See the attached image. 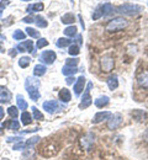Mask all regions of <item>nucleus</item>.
Wrapping results in <instances>:
<instances>
[{
  "label": "nucleus",
  "mask_w": 148,
  "mask_h": 160,
  "mask_svg": "<svg viewBox=\"0 0 148 160\" xmlns=\"http://www.w3.org/2000/svg\"><path fill=\"white\" fill-rule=\"evenodd\" d=\"M40 80H37L35 77H27L25 80V89L30 96V99L33 101H37L41 98L40 94Z\"/></svg>",
  "instance_id": "1"
},
{
  "label": "nucleus",
  "mask_w": 148,
  "mask_h": 160,
  "mask_svg": "<svg viewBox=\"0 0 148 160\" xmlns=\"http://www.w3.org/2000/svg\"><path fill=\"white\" fill-rule=\"evenodd\" d=\"M142 11H143V6L138 4H133V2H125L116 8V12L121 15H126V16H136L141 14Z\"/></svg>",
  "instance_id": "2"
},
{
  "label": "nucleus",
  "mask_w": 148,
  "mask_h": 160,
  "mask_svg": "<svg viewBox=\"0 0 148 160\" xmlns=\"http://www.w3.org/2000/svg\"><path fill=\"white\" fill-rule=\"evenodd\" d=\"M59 152V145L54 140H47L40 147V154L43 158H52Z\"/></svg>",
  "instance_id": "3"
},
{
  "label": "nucleus",
  "mask_w": 148,
  "mask_h": 160,
  "mask_svg": "<svg viewBox=\"0 0 148 160\" xmlns=\"http://www.w3.org/2000/svg\"><path fill=\"white\" fill-rule=\"evenodd\" d=\"M127 26V20L125 18H114L106 25V31L109 32H119L122 31Z\"/></svg>",
  "instance_id": "4"
},
{
  "label": "nucleus",
  "mask_w": 148,
  "mask_h": 160,
  "mask_svg": "<svg viewBox=\"0 0 148 160\" xmlns=\"http://www.w3.org/2000/svg\"><path fill=\"white\" fill-rule=\"evenodd\" d=\"M93 88V82H88V86L84 89V95L82 96V102L79 103V108H88L91 103H93V99L90 95V90Z\"/></svg>",
  "instance_id": "5"
},
{
  "label": "nucleus",
  "mask_w": 148,
  "mask_h": 160,
  "mask_svg": "<svg viewBox=\"0 0 148 160\" xmlns=\"http://www.w3.org/2000/svg\"><path fill=\"white\" fill-rule=\"evenodd\" d=\"M100 67H101V70L105 72V73H109L114 69L115 67V59L111 57V56H104L101 57L100 59Z\"/></svg>",
  "instance_id": "6"
},
{
  "label": "nucleus",
  "mask_w": 148,
  "mask_h": 160,
  "mask_svg": "<svg viewBox=\"0 0 148 160\" xmlns=\"http://www.w3.org/2000/svg\"><path fill=\"white\" fill-rule=\"evenodd\" d=\"M43 110L51 115L56 113L58 110H61V105L58 103V101L56 100H48V101H44L42 105Z\"/></svg>",
  "instance_id": "7"
},
{
  "label": "nucleus",
  "mask_w": 148,
  "mask_h": 160,
  "mask_svg": "<svg viewBox=\"0 0 148 160\" xmlns=\"http://www.w3.org/2000/svg\"><path fill=\"white\" fill-rule=\"evenodd\" d=\"M94 142H95V136H94V133L89 132V133H86V134H84V136L82 137L80 144H82V147L84 148L85 150H90V149L93 148V145H94Z\"/></svg>",
  "instance_id": "8"
},
{
  "label": "nucleus",
  "mask_w": 148,
  "mask_h": 160,
  "mask_svg": "<svg viewBox=\"0 0 148 160\" xmlns=\"http://www.w3.org/2000/svg\"><path fill=\"white\" fill-rule=\"evenodd\" d=\"M122 120H124V117H122V115L121 113H114V115H111V117L109 118V122H107V128L109 129H116L121 123H122Z\"/></svg>",
  "instance_id": "9"
},
{
  "label": "nucleus",
  "mask_w": 148,
  "mask_h": 160,
  "mask_svg": "<svg viewBox=\"0 0 148 160\" xmlns=\"http://www.w3.org/2000/svg\"><path fill=\"white\" fill-rule=\"evenodd\" d=\"M56 58H57V54L54 53V51H51V49L43 51L42 53H41V56H40V60L42 63H44V64H47V65L54 63Z\"/></svg>",
  "instance_id": "10"
},
{
  "label": "nucleus",
  "mask_w": 148,
  "mask_h": 160,
  "mask_svg": "<svg viewBox=\"0 0 148 160\" xmlns=\"http://www.w3.org/2000/svg\"><path fill=\"white\" fill-rule=\"evenodd\" d=\"M18 52H28V53H35L33 51V41H23L16 47Z\"/></svg>",
  "instance_id": "11"
},
{
  "label": "nucleus",
  "mask_w": 148,
  "mask_h": 160,
  "mask_svg": "<svg viewBox=\"0 0 148 160\" xmlns=\"http://www.w3.org/2000/svg\"><path fill=\"white\" fill-rule=\"evenodd\" d=\"M13 99L10 90L5 86H0V103H8Z\"/></svg>",
  "instance_id": "12"
},
{
  "label": "nucleus",
  "mask_w": 148,
  "mask_h": 160,
  "mask_svg": "<svg viewBox=\"0 0 148 160\" xmlns=\"http://www.w3.org/2000/svg\"><path fill=\"white\" fill-rule=\"evenodd\" d=\"M84 86H85V77L84 75H82V77H79L77 81H75V84H74V95H77V96H79L80 94H82V91H84Z\"/></svg>",
  "instance_id": "13"
},
{
  "label": "nucleus",
  "mask_w": 148,
  "mask_h": 160,
  "mask_svg": "<svg viewBox=\"0 0 148 160\" xmlns=\"http://www.w3.org/2000/svg\"><path fill=\"white\" fill-rule=\"evenodd\" d=\"M111 112H109V111H101V112H98V113H95V116H94V118H93V123L94 124H98V123H100V122H103V121L105 120H109L110 117H111Z\"/></svg>",
  "instance_id": "14"
},
{
  "label": "nucleus",
  "mask_w": 148,
  "mask_h": 160,
  "mask_svg": "<svg viewBox=\"0 0 148 160\" xmlns=\"http://www.w3.org/2000/svg\"><path fill=\"white\" fill-rule=\"evenodd\" d=\"M131 116L137 122H146V118H147V113L143 110H133L131 112Z\"/></svg>",
  "instance_id": "15"
},
{
  "label": "nucleus",
  "mask_w": 148,
  "mask_h": 160,
  "mask_svg": "<svg viewBox=\"0 0 148 160\" xmlns=\"http://www.w3.org/2000/svg\"><path fill=\"white\" fill-rule=\"evenodd\" d=\"M3 127H4V128H8V129H10V131H19L20 123L14 118V120H9V121H6V122H4V123H3Z\"/></svg>",
  "instance_id": "16"
},
{
  "label": "nucleus",
  "mask_w": 148,
  "mask_h": 160,
  "mask_svg": "<svg viewBox=\"0 0 148 160\" xmlns=\"http://www.w3.org/2000/svg\"><path fill=\"white\" fill-rule=\"evenodd\" d=\"M137 82L141 88L148 89V72H142L138 77H137Z\"/></svg>",
  "instance_id": "17"
},
{
  "label": "nucleus",
  "mask_w": 148,
  "mask_h": 160,
  "mask_svg": "<svg viewBox=\"0 0 148 160\" xmlns=\"http://www.w3.org/2000/svg\"><path fill=\"white\" fill-rule=\"evenodd\" d=\"M58 98H59V100L62 101V102L67 103V102H69V101L72 100V94H70V91H69L68 89L63 88V89L59 91V94H58Z\"/></svg>",
  "instance_id": "18"
},
{
  "label": "nucleus",
  "mask_w": 148,
  "mask_h": 160,
  "mask_svg": "<svg viewBox=\"0 0 148 160\" xmlns=\"http://www.w3.org/2000/svg\"><path fill=\"white\" fill-rule=\"evenodd\" d=\"M106 82H107V86L110 90H115L119 88V79H117V75H115V74L110 75L106 80Z\"/></svg>",
  "instance_id": "19"
},
{
  "label": "nucleus",
  "mask_w": 148,
  "mask_h": 160,
  "mask_svg": "<svg viewBox=\"0 0 148 160\" xmlns=\"http://www.w3.org/2000/svg\"><path fill=\"white\" fill-rule=\"evenodd\" d=\"M43 8H44V5H43V2H36V4H31V5H28L27 6V9H26V11L31 15L33 11H42Z\"/></svg>",
  "instance_id": "20"
},
{
  "label": "nucleus",
  "mask_w": 148,
  "mask_h": 160,
  "mask_svg": "<svg viewBox=\"0 0 148 160\" xmlns=\"http://www.w3.org/2000/svg\"><path fill=\"white\" fill-rule=\"evenodd\" d=\"M46 70H47V68L43 64L35 65V68H33V77H42V75L46 74Z\"/></svg>",
  "instance_id": "21"
},
{
  "label": "nucleus",
  "mask_w": 148,
  "mask_h": 160,
  "mask_svg": "<svg viewBox=\"0 0 148 160\" xmlns=\"http://www.w3.org/2000/svg\"><path fill=\"white\" fill-rule=\"evenodd\" d=\"M101 11H103V16H109L114 12V6L110 4V2H105V4H101Z\"/></svg>",
  "instance_id": "22"
},
{
  "label": "nucleus",
  "mask_w": 148,
  "mask_h": 160,
  "mask_svg": "<svg viewBox=\"0 0 148 160\" xmlns=\"http://www.w3.org/2000/svg\"><path fill=\"white\" fill-rule=\"evenodd\" d=\"M35 23H36V26L40 27V28H44V27L48 26V21L46 20L42 15H36V16H35Z\"/></svg>",
  "instance_id": "23"
},
{
  "label": "nucleus",
  "mask_w": 148,
  "mask_h": 160,
  "mask_svg": "<svg viewBox=\"0 0 148 160\" xmlns=\"http://www.w3.org/2000/svg\"><path fill=\"white\" fill-rule=\"evenodd\" d=\"M109 102H110V99H109L107 96H100V98H98L96 100L94 101L95 106H96V107H99V108H103V107L106 106Z\"/></svg>",
  "instance_id": "24"
},
{
  "label": "nucleus",
  "mask_w": 148,
  "mask_h": 160,
  "mask_svg": "<svg viewBox=\"0 0 148 160\" xmlns=\"http://www.w3.org/2000/svg\"><path fill=\"white\" fill-rule=\"evenodd\" d=\"M77 72H78V68L77 67H68V65H65V67H63V69H62V73H63V75H65V77H72Z\"/></svg>",
  "instance_id": "25"
},
{
  "label": "nucleus",
  "mask_w": 148,
  "mask_h": 160,
  "mask_svg": "<svg viewBox=\"0 0 148 160\" xmlns=\"http://www.w3.org/2000/svg\"><path fill=\"white\" fill-rule=\"evenodd\" d=\"M32 121H33L32 116H31L27 111H23V112L21 113V122L23 126H28V124H31Z\"/></svg>",
  "instance_id": "26"
},
{
  "label": "nucleus",
  "mask_w": 148,
  "mask_h": 160,
  "mask_svg": "<svg viewBox=\"0 0 148 160\" xmlns=\"http://www.w3.org/2000/svg\"><path fill=\"white\" fill-rule=\"evenodd\" d=\"M61 20L63 23L65 25H70V23H73L74 21H75V16H74V14H72V12H67V14H64L63 16L61 18Z\"/></svg>",
  "instance_id": "27"
},
{
  "label": "nucleus",
  "mask_w": 148,
  "mask_h": 160,
  "mask_svg": "<svg viewBox=\"0 0 148 160\" xmlns=\"http://www.w3.org/2000/svg\"><path fill=\"white\" fill-rule=\"evenodd\" d=\"M40 137L38 136H36V137H31L30 139H27L26 142H25V145H26V149H32L38 142H40Z\"/></svg>",
  "instance_id": "28"
},
{
  "label": "nucleus",
  "mask_w": 148,
  "mask_h": 160,
  "mask_svg": "<svg viewBox=\"0 0 148 160\" xmlns=\"http://www.w3.org/2000/svg\"><path fill=\"white\" fill-rule=\"evenodd\" d=\"M22 160H36V153L31 149H27L22 153Z\"/></svg>",
  "instance_id": "29"
},
{
  "label": "nucleus",
  "mask_w": 148,
  "mask_h": 160,
  "mask_svg": "<svg viewBox=\"0 0 148 160\" xmlns=\"http://www.w3.org/2000/svg\"><path fill=\"white\" fill-rule=\"evenodd\" d=\"M16 102H18V107H19L20 110H23V111H25V110L28 107L27 102H26V100L23 99L22 95H18V96H16Z\"/></svg>",
  "instance_id": "30"
},
{
  "label": "nucleus",
  "mask_w": 148,
  "mask_h": 160,
  "mask_svg": "<svg viewBox=\"0 0 148 160\" xmlns=\"http://www.w3.org/2000/svg\"><path fill=\"white\" fill-rule=\"evenodd\" d=\"M77 31H78L77 26H68V27L64 30V35L68 36V37H74V36L77 35Z\"/></svg>",
  "instance_id": "31"
},
{
  "label": "nucleus",
  "mask_w": 148,
  "mask_h": 160,
  "mask_svg": "<svg viewBox=\"0 0 148 160\" xmlns=\"http://www.w3.org/2000/svg\"><path fill=\"white\" fill-rule=\"evenodd\" d=\"M56 44H57V47H59V48H64V47H68V46H70L72 44V41L69 40V38H59V40L56 42Z\"/></svg>",
  "instance_id": "32"
},
{
  "label": "nucleus",
  "mask_w": 148,
  "mask_h": 160,
  "mask_svg": "<svg viewBox=\"0 0 148 160\" xmlns=\"http://www.w3.org/2000/svg\"><path fill=\"white\" fill-rule=\"evenodd\" d=\"M79 52H80V47H79V44H70L69 46V51H68V53L70 54V56H78L79 54Z\"/></svg>",
  "instance_id": "33"
},
{
  "label": "nucleus",
  "mask_w": 148,
  "mask_h": 160,
  "mask_svg": "<svg viewBox=\"0 0 148 160\" xmlns=\"http://www.w3.org/2000/svg\"><path fill=\"white\" fill-rule=\"evenodd\" d=\"M8 115L11 117V118H18L19 117V110H18V107H15V106H10L9 108H8Z\"/></svg>",
  "instance_id": "34"
},
{
  "label": "nucleus",
  "mask_w": 148,
  "mask_h": 160,
  "mask_svg": "<svg viewBox=\"0 0 148 160\" xmlns=\"http://www.w3.org/2000/svg\"><path fill=\"white\" fill-rule=\"evenodd\" d=\"M93 20H99L100 18H103V11H101V4L100 5H98L96 8H95V10H94V12H93Z\"/></svg>",
  "instance_id": "35"
},
{
  "label": "nucleus",
  "mask_w": 148,
  "mask_h": 160,
  "mask_svg": "<svg viewBox=\"0 0 148 160\" xmlns=\"http://www.w3.org/2000/svg\"><path fill=\"white\" fill-rule=\"evenodd\" d=\"M32 113H33V120L36 121H42L43 120V113L37 108V107H32Z\"/></svg>",
  "instance_id": "36"
},
{
  "label": "nucleus",
  "mask_w": 148,
  "mask_h": 160,
  "mask_svg": "<svg viewBox=\"0 0 148 160\" xmlns=\"http://www.w3.org/2000/svg\"><path fill=\"white\" fill-rule=\"evenodd\" d=\"M30 63H31V58L30 57H21L19 59V65L21 68H27L30 65Z\"/></svg>",
  "instance_id": "37"
},
{
  "label": "nucleus",
  "mask_w": 148,
  "mask_h": 160,
  "mask_svg": "<svg viewBox=\"0 0 148 160\" xmlns=\"http://www.w3.org/2000/svg\"><path fill=\"white\" fill-rule=\"evenodd\" d=\"M13 37H14V40L16 41H21V40H25V37H26V35L22 32L21 30H16L14 33H13Z\"/></svg>",
  "instance_id": "38"
},
{
  "label": "nucleus",
  "mask_w": 148,
  "mask_h": 160,
  "mask_svg": "<svg viewBox=\"0 0 148 160\" xmlns=\"http://www.w3.org/2000/svg\"><path fill=\"white\" fill-rule=\"evenodd\" d=\"M26 32H27V35H30L32 38H38V37H40L38 31H36V30L32 28V27H27V28H26Z\"/></svg>",
  "instance_id": "39"
},
{
  "label": "nucleus",
  "mask_w": 148,
  "mask_h": 160,
  "mask_svg": "<svg viewBox=\"0 0 148 160\" xmlns=\"http://www.w3.org/2000/svg\"><path fill=\"white\" fill-rule=\"evenodd\" d=\"M78 63H79L78 58H68V59H65V65H68V67H77Z\"/></svg>",
  "instance_id": "40"
},
{
  "label": "nucleus",
  "mask_w": 148,
  "mask_h": 160,
  "mask_svg": "<svg viewBox=\"0 0 148 160\" xmlns=\"http://www.w3.org/2000/svg\"><path fill=\"white\" fill-rule=\"evenodd\" d=\"M46 46H48V41L46 40V38H40V40L36 42V48H37V49L43 48V47H46Z\"/></svg>",
  "instance_id": "41"
},
{
  "label": "nucleus",
  "mask_w": 148,
  "mask_h": 160,
  "mask_svg": "<svg viewBox=\"0 0 148 160\" xmlns=\"http://www.w3.org/2000/svg\"><path fill=\"white\" fill-rule=\"evenodd\" d=\"M9 4H10V0H1V1H0V18H1V15H3V10H4Z\"/></svg>",
  "instance_id": "42"
},
{
  "label": "nucleus",
  "mask_w": 148,
  "mask_h": 160,
  "mask_svg": "<svg viewBox=\"0 0 148 160\" xmlns=\"http://www.w3.org/2000/svg\"><path fill=\"white\" fill-rule=\"evenodd\" d=\"M14 149L15 150H22V149H26V145L23 142H18L15 145H14Z\"/></svg>",
  "instance_id": "43"
},
{
  "label": "nucleus",
  "mask_w": 148,
  "mask_h": 160,
  "mask_svg": "<svg viewBox=\"0 0 148 160\" xmlns=\"http://www.w3.org/2000/svg\"><path fill=\"white\" fill-rule=\"evenodd\" d=\"M23 22H26V23H31V22H35V16L33 15H28V16H26V18H23Z\"/></svg>",
  "instance_id": "44"
},
{
  "label": "nucleus",
  "mask_w": 148,
  "mask_h": 160,
  "mask_svg": "<svg viewBox=\"0 0 148 160\" xmlns=\"http://www.w3.org/2000/svg\"><path fill=\"white\" fill-rule=\"evenodd\" d=\"M21 137H9L8 139H6V142L8 143H11V142H21Z\"/></svg>",
  "instance_id": "45"
},
{
  "label": "nucleus",
  "mask_w": 148,
  "mask_h": 160,
  "mask_svg": "<svg viewBox=\"0 0 148 160\" xmlns=\"http://www.w3.org/2000/svg\"><path fill=\"white\" fill-rule=\"evenodd\" d=\"M9 54H10L11 57H15V56L18 54V49H14V48H13V49H10V52H9Z\"/></svg>",
  "instance_id": "46"
},
{
  "label": "nucleus",
  "mask_w": 148,
  "mask_h": 160,
  "mask_svg": "<svg viewBox=\"0 0 148 160\" xmlns=\"http://www.w3.org/2000/svg\"><path fill=\"white\" fill-rule=\"evenodd\" d=\"M73 80H74L73 77H68L67 78V84H73Z\"/></svg>",
  "instance_id": "47"
},
{
  "label": "nucleus",
  "mask_w": 148,
  "mask_h": 160,
  "mask_svg": "<svg viewBox=\"0 0 148 160\" xmlns=\"http://www.w3.org/2000/svg\"><path fill=\"white\" fill-rule=\"evenodd\" d=\"M143 139L146 140V142H148V129H146V132L143 133Z\"/></svg>",
  "instance_id": "48"
},
{
  "label": "nucleus",
  "mask_w": 148,
  "mask_h": 160,
  "mask_svg": "<svg viewBox=\"0 0 148 160\" xmlns=\"http://www.w3.org/2000/svg\"><path fill=\"white\" fill-rule=\"evenodd\" d=\"M3 117H4V108L0 106V121L3 120Z\"/></svg>",
  "instance_id": "49"
},
{
  "label": "nucleus",
  "mask_w": 148,
  "mask_h": 160,
  "mask_svg": "<svg viewBox=\"0 0 148 160\" xmlns=\"http://www.w3.org/2000/svg\"><path fill=\"white\" fill-rule=\"evenodd\" d=\"M4 52V47H3V41H0V53Z\"/></svg>",
  "instance_id": "50"
},
{
  "label": "nucleus",
  "mask_w": 148,
  "mask_h": 160,
  "mask_svg": "<svg viewBox=\"0 0 148 160\" xmlns=\"http://www.w3.org/2000/svg\"><path fill=\"white\" fill-rule=\"evenodd\" d=\"M1 133H3V129H1V128H0V134H1Z\"/></svg>",
  "instance_id": "51"
},
{
  "label": "nucleus",
  "mask_w": 148,
  "mask_h": 160,
  "mask_svg": "<svg viewBox=\"0 0 148 160\" xmlns=\"http://www.w3.org/2000/svg\"><path fill=\"white\" fill-rule=\"evenodd\" d=\"M23 1H31V0H23Z\"/></svg>",
  "instance_id": "52"
},
{
  "label": "nucleus",
  "mask_w": 148,
  "mask_h": 160,
  "mask_svg": "<svg viewBox=\"0 0 148 160\" xmlns=\"http://www.w3.org/2000/svg\"><path fill=\"white\" fill-rule=\"evenodd\" d=\"M0 31H1V25H0Z\"/></svg>",
  "instance_id": "53"
},
{
  "label": "nucleus",
  "mask_w": 148,
  "mask_h": 160,
  "mask_svg": "<svg viewBox=\"0 0 148 160\" xmlns=\"http://www.w3.org/2000/svg\"><path fill=\"white\" fill-rule=\"evenodd\" d=\"M5 160H9V159H5Z\"/></svg>",
  "instance_id": "54"
}]
</instances>
